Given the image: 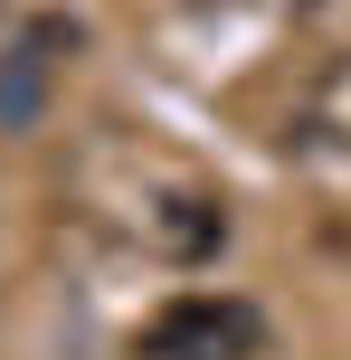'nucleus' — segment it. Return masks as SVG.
<instances>
[{
  "instance_id": "nucleus-1",
  "label": "nucleus",
  "mask_w": 351,
  "mask_h": 360,
  "mask_svg": "<svg viewBox=\"0 0 351 360\" xmlns=\"http://www.w3.org/2000/svg\"><path fill=\"white\" fill-rule=\"evenodd\" d=\"M257 342H266L257 304H238V294H181L143 332V360H257Z\"/></svg>"
},
{
  "instance_id": "nucleus-2",
  "label": "nucleus",
  "mask_w": 351,
  "mask_h": 360,
  "mask_svg": "<svg viewBox=\"0 0 351 360\" xmlns=\"http://www.w3.org/2000/svg\"><path fill=\"white\" fill-rule=\"evenodd\" d=\"M152 237H162L171 256H209V247L228 237V218H219V199L181 190V199H162V218H152Z\"/></svg>"
},
{
  "instance_id": "nucleus-3",
  "label": "nucleus",
  "mask_w": 351,
  "mask_h": 360,
  "mask_svg": "<svg viewBox=\"0 0 351 360\" xmlns=\"http://www.w3.org/2000/svg\"><path fill=\"white\" fill-rule=\"evenodd\" d=\"M38 67H48L38 48L10 57V76H0V124H29V114H38Z\"/></svg>"
}]
</instances>
